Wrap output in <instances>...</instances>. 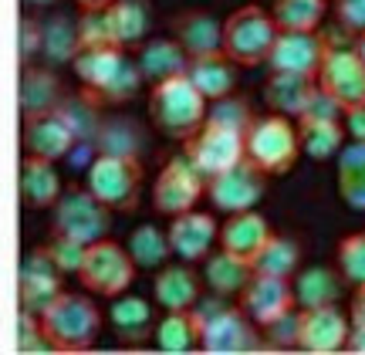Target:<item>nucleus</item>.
I'll return each instance as SVG.
<instances>
[{"instance_id":"nucleus-18","label":"nucleus","mask_w":365,"mask_h":355,"mask_svg":"<svg viewBox=\"0 0 365 355\" xmlns=\"http://www.w3.org/2000/svg\"><path fill=\"white\" fill-rule=\"evenodd\" d=\"M58 294H61V271L54 267L44 247L31 250L21 267V308L31 315H41Z\"/></svg>"},{"instance_id":"nucleus-20","label":"nucleus","mask_w":365,"mask_h":355,"mask_svg":"<svg viewBox=\"0 0 365 355\" xmlns=\"http://www.w3.org/2000/svg\"><path fill=\"white\" fill-rule=\"evenodd\" d=\"M173 41L180 44L190 58H200V54H217L223 41V24L213 17L210 11H182L173 17Z\"/></svg>"},{"instance_id":"nucleus-40","label":"nucleus","mask_w":365,"mask_h":355,"mask_svg":"<svg viewBox=\"0 0 365 355\" xmlns=\"http://www.w3.org/2000/svg\"><path fill=\"white\" fill-rule=\"evenodd\" d=\"M102 153H118V156H139V132L132 129V118H112L98 125L95 132Z\"/></svg>"},{"instance_id":"nucleus-5","label":"nucleus","mask_w":365,"mask_h":355,"mask_svg":"<svg viewBox=\"0 0 365 355\" xmlns=\"http://www.w3.org/2000/svg\"><path fill=\"white\" fill-rule=\"evenodd\" d=\"M274 38H277V24L271 11H264L261 4H244L223 21L220 51L237 68H257L267 61Z\"/></svg>"},{"instance_id":"nucleus-12","label":"nucleus","mask_w":365,"mask_h":355,"mask_svg":"<svg viewBox=\"0 0 365 355\" xmlns=\"http://www.w3.org/2000/svg\"><path fill=\"white\" fill-rule=\"evenodd\" d=\"M207 193H210V203L223 213L254 210L261 203V197L267 193V173L261 166H254L250 159H240L237 166L210 176Z\"/></svg>"},{"instance_id":"nucleus-49","label":"nucleus","mask_w":365,"mask_h":355,"mask_svg":"<svg viewBox=\"0 0 365 355\" xmlns=\"http://www.w3.org/2000/svg\"><path fill=\"white\" fill-rule=\"evenodd\" d=\"M345 352L365 355V329H362V325H352V331H349V339H345Z\"/></svg>"},{"instance_id":"nucleus-25","label":"nucleus","mask_w":365,"mask_h":355,"mask_svg":"<svg viewBox=\"0 0 365 355\" xmlns=\"http://www.w3.org/2000/svg\"><path fill=\"white\" fill-rule=\"evenodd\" d=\"M108 318H112V329L122 342H145L153 339L156 331V315L145 298H135V294H118L112 298V308H108Z\"/></svg>"},{"instance_id":"nucleus-42","label":"nucleus","mask_w":365,"mask_h":355,"mask_svg":"<svg viewBox=\"0 0 365 355\" xmlns=\"http://www.w3.org/2000/svg\"><path fill=\"white\" fill-rule=\"evenodd\" d=\"M339 274L349 284H365V234H349L339 240Z\"/></svg>"},{"instance_id":"nucleus-43","label":"nucleus","mask_w":365,"mask_h":355,"mask_svg":"<svg viewBox=\"0 0 365 355\" xmlns=\"http://www.w3.org/2000/svg\"><path fill=\"white\" fill-rule=\"evenodd\" d=\"M44 250H48V257L54 261V267H58L61 274H78L81 257H85V244H78V240H71V237H65V234H54L51 240L44 244Z\"/></svg>"},{"instance_id":"nucleus-50","label":"nucleus","mask_w":365,"mask_h":355,"mask_svg":"<svg viewBox=\"0 0 365 355\" xmlns=\"http://www.w3.org/2000/svg\"><path fill=\"white\" fill-rule=\"evenodd\" d=\"M75 4H78L81 11H105L112 0H75Z\"/></svg>"},{"instance_id":"nucleus-1","label":"nucleus","mask_w":365,"mask_h":355,"mask_svg":"<svg viewBox=\"0 0 365 355\" xmlns=\"http://www.w3.org/2000/svg\"><path fill=\"white\" fill-rule=\"evenodd\" d=\"M71 68L78 75L85 98L95 106H122L139 95L143 75L139 65L125 58L122 48H85L71 58Z\"/></svg>"},{"instance_id":"nucleus-47","label":"nucleus","mask_w":365,"mask_h":355,"mask_svg":"<svg viewBox=\"0 0 365 355\" xmlns=\"http://www.w3.org/2000/svg\"><path fill=\"white\" fill-rule=\"evenodd\" d=\"M345 115V129H349V135H352L355 143H365V102L355 108H345L341 112Z\"/></svg>"},{"instance_id":"nucleus-31","label":"nucleus","mask_w":365,"mask_h":355,"mask_svg":"<svg viewBox=\"0 0 365 355\" xmlns=\"http://www.w3.org/2000/svg\"><path fill=\"white\" fill-rule=\"evenodd\" d=\"M207 284L213 288V294H220V298H234L244 291L250 277H254V267L250 261L244 257H234L230 250H223L220 254H207Z\"/></svg>"},{"instance_id":"nucleus-11","label":"nucleus","mask_w":365,"mask_h":355,"mask_svg":"<svg viewBox=\"0 0 365 355\" xmlns=\"http://www.w3.org/2000/svg\"><path fill=\"white\" fill-rule=\"evenodd\" d=\"M186 159L193 163L203 176H217V173L237 166L240 159H247V145H244V132L223 129L213 122H203L200 129L186 139Z\"/></svg>"},{"instance_id":"nucleus-37","label":"nucleus","mask_w":365,"mask_h":355,"mask_svg":"<svg viewBox=\"0 0 365 355\" xmlns=\"http://www.w3.org/2000/svg\"><path fill=\"white\" fill-rule=\"evenodd\" d=\"M328 0H274L271 17L277 31H318L325 21Z\"/></svg>"},{"instance_id":"nucleus-7","label":"nucleus","mask_w":365,"mask_h":355,"mask_svg":"<svg viewBox=\"0 0 365 355\" xmlns=\"http://www.w3.org/2000/svg\"><path fill=\"white\" fill-rule=\"evenodd\" d=\"M85 190L95 200H102L108 210L132 213L139 207V193H143V163H139V156L98 153L88 163V186Z\"/></svg>"},{"instance_id":"nucleus-16","label":"nucleus","mask_w":365,"mask_h":355,"mask_svg":"<svg viewBox=\"0 0 365 355\" xmlns=\"http://www.w3.org/2000/svg\"><path fill=\"white\" fill-rule=\"evenodd\" d=\"M237 298H240L244 315L257 329H267L277 318H284L287 312H294V284H291V277H274L254 271V277L244 284V291Z\"/></svg>"},{"instance_id":"nucleus-9","label":"nucleus","mask_w":365,"mask_h":355,"mask_svg":"<svg viewBox=\"0 0 365 355\" xmlns=\"http://www.w3.org/2000/svg\"><path fill=\"white\" fill-rule=\"evenodd\" d=\"M112 230V210L88 190H68L54 200V234H65L78 244H95Z\"/></svg>"},{"instance_id":"nucleus-52","label":"nucleus","mask_w":365,"mask_h":355,"mask_svg":"<svg viewBox=\"0 0 365 355\" xmlns=\"http://www.w3.org/2000/svg\"><path fill=\"white\" fill-rule=\"evenodd\" d=\"M27 4H31V7H51L54 0H27Z\"/></svg>"},{"instance_id":"nucleus-39","label":"nucleus","mask_w":365,"mask_h":355,"mask_svg":"<svg viewBox=\"0 0 365 355\" xmlns=\"http://www.w3.org/2000/svg\"><path fill=\"white\" fill-rule=\"evenodd\" d=\"M254 108H250L247 98H240V95H223V98H213V106L207 108V118L203 122H213V125H223V129H237L247 135L250 122H254Z\"/></svg>"},{"instance_id":"nucleus-15","label":"nucleus","mask_w":365,"mask_h":355,"mask_svg":"<svg viewBox=\"0 0 365 355\" xmlns=\"http://www.w3.org/2000/svg\"><path fill=\"white\" fill-rule=\"evenodd\" d=\"M352 331V318L335 304H318L298 312V349L312 355H335L345 349Z\"/></svg>"},{"instance_id":"nucleus-41","label":"nucleus","mask_w":365,"mask_h":355,"mask_svg":"<svg viewBox=\"0 0 365 355\" xmlns=\"http://www.w3.org/2000/svg\"><path fill=\"white\" fill-rule=\"evenodd\" d=\"M75 27H78V51H85V48H118L108 11H85L75 21Z\"/></svg>"},{"instance_id":"nucleus-51","label":"nucleus","mask_w":365,"mask_h":355,"mask_svg":"<svg viewBox=\"0 0 365 355\" xmlns=\"http://www.w3.org/2000/svg\"><path fill=\"white\" fill-rule=\"evenodd\" d=\"M355 51H359V58L365 61V31L359 34V38H355Z\"/></svg>"},{"instance_id":"nucleus-17","label":"nucleus","mask_w":365,"mask_h":355,"mask_svg":"<svg viewBox=\"0 0 365 355\" xmlns=\"http://www.w3.org/2000/svg\"><path fill=\"white\" fill-rule=\"evenodd\" d=\"M217 234H220L217 220H213L210 213H200L196 207L193 210H186V213H176L170 230H166V237H170V250L186 264L203 261L210 250H213V244H217Z\"/></svg>"},{"instance_id":"nucleus-32","label":"nucleus","mask_w":365,"mask_h":355,"mask_svg":"<svg viewBox=\"0 0 365 355\" xmlns=\"http://www.w3.org/2000/svg\"><path fill=\"white\" fill-rule=\"evenodd\" d=\"M61 81L48 68H27L21 78V108L27 115H41V112H54V106L61 102Z\"/></svg>"},{"instance_id":"nucleus-45","label":"nucleus","mask_w":365,"mask_h":355,"mask_svg":"<svg viewBox=\"0 0 365 355\" xmlns=\"http://www.w3.org/2000/svg\"><path fill=\"white\" fill-rule=\"evenodd\" d=\"M267 339H271V345H277V349H298V312H287L284 318H277L274 325H267Z\"/></svg>"},{"instance_id":"nucleus-46","label":"nucleus","mask_w":365,"mask_h":355,"mask_svg":"<svg viewBox=\"0 0 365 355\" xmlns=\"http://www.w3.org/2000/svg\"><path fill=\"white\" fill-rule=\"evenodd\" d=\"M21 352H34V349H48L44 345V335H41V325H38V315L31 312H21Z\"/></svg>"},{"instance_id":"nucleus-26","label":"nucleus","mask_w":365,"mask_h":355,"mask_svg":"<svg viewBox=\"0 0 365 355\" xmlns=\"http://www.w3.org/2000/svg\"><path fill=\"white\" fill-rule=\"evenodd\" d=\"M21 197L31 210H48L54 200L61 197V176L54 170L51 159L27 156L21 166Z\"/></svg>"},{"instance_id":"nucleus-2","label":"nucleus","mask_w":365,"mask_h":355,"mask_svg":"<svg viewBox=\"0 0 365 355\" xmlns=\"http://www.w3.org/2000/svg\"><path fill=\"white\" fill-rule=\"evenodd\" d=\"M38 325L44 345L54 352H88L102 331V312L88 294L61 291L38 315Z\"/></svg>"},{"instance_id":"nucleus-27","label":"nucleus","mask_w":365,"mask_h":355,"mask_svg":"<svg viewBox=\"0 0 365 355\" xmlns=\"http://www.w3.org/2000/svg\"><path fill=\"white\" fill-rule=\"evenodd\" d=\"M153 291H156V302L163 312H186L200 302V277L190 267H180V264L166 267L163 264L156 281H153Z\"/></svg>"},{"instance_id":"nucleus-22","label":"nucleus","mask_w":365,"mask_h":355,"mask_svg":"<svg viewBox=\"0 0 365 355\" xmlns=\"http://www.w3.org/2000/svg\"><path fill=\"white\" fill-rule=\"evenodd\" d=\"M318 92V81L304 78V75H284V71H271V78L264 81V102L271 112L287 118H301L304 108Z\"/></svg>"},{"instance_id":"nucleus-30","label":"nucleus","mask_w":365,"mask_h":355,"mask_svg":"<svg viewBox=\"0 0 365 355\" xmlns=\"http://www.w3.org/2000/svg\"><path fill=\"white\" fill-rule=\"evenodd\" d=\"M339 197L349 210L365 213V143H349L339 149Z\"/></svg>"},{"instance_id":"nucleus-29","label":"nucleus","mask_w":365,"mask_h":355,"mask_svg":"<svg viewBox=\"0 0 365 355\" xmlns=\"http://www.w3.org/2000/svg\"><path fill=\"white\" fill-rule=\"evenodd\" d=\"M105 11H108L112 34L122 51L143 44L149 34V0H112Z\"/></svg>"},{"instance_id":"nucleus-28","label":"nucleus","mask_w":365,"mask_h":355,"mask_svg":"<svg viewBox=\"0 0 365 355\" xmlns=\"http://www.w3.org/2000/svg\"><path fill=\"white\" fill-rule=\"evenodd\" d=\"M298 143L301 153L314 163H328V159L339 156V149L345 145V129H341V118H312L301 115L298 118Z\"/></svg>"},{"instance_id":"nucleus-48","label":"nucleus","mask_w":365,"mask_h":355,"mask_svg":"<svg viewBox=\"0 0 365 355\" xmlns=\"http://www.w3.org/2000/svg\"><path fill=\"white\" fill-rule=\"evenodd\" d=\"M349 318H352V325H362V329H365V284H355Z\"/></svg>"},{"instance_id":"nucleus-35","label":"nucleus","mask_w":365,"mask_h":355,"mask_svg":"<svg viewBox=\"0 0 365 355\" xmlns=\"http://www.w3.org/2000/svg\"><path fill=\"white\" fill-rule=\"evenodd\" d=\"M301 264V247L298 240H291V237H281V234H271L264 240V247L257 250V257H254V271L257 274H274V277H291L298 271Z\"/></svg>"},{"instance_id":"nucleus-14","label":"nucleus","mask_w":365,"mask_h":355,"mask_svg":"<svg viewBox=\"0 0 365 355\" xmlns=\"http://www.w3.org/2000/svg\"><path fill=\"white\" fill-rule=\"evenodd\" d=\"M207 190V176L196 170L186 156H173L156 176V186H153V207L166 217H176V213L193 210L200 197Z\"/></svg>"},{"instance_id":"nucleus-8","label":"nucleus","mask_w":365,"mask_h":355,"mask_svg":"<svg viewBox=\"0 0 365 355\" xmlns=\"http://www.w3.org/2000/svg\"><path fill=\"white\" fill-rule=\"evenodd\" d=\"M135 261L129 257V250L115 244V240H95L85 247V257H81V267H78V281L91 294H98V298H118V294H125L132 284V277H135Z\"/></svg>"},{"instance_id":"nucleus-38","label":"nucleus","mask_w":365,"mask_h":355,"mask_svg":"<svg viewBox=\"0 0 365 355\" xmlns=\"http://www.w3.org/2000/svg\"><path fill=\"white\" fill-rule=\"evenodd\" d=\"M41 51L51 65H65L78 54V27L68 17H51L41 27Z\"/></svg>"},{"instance_id":"nucleus-3","label":"nucleus","mask_w":365,"mask_h":355,"mask_svg":"<svg viewBox=\"0 0 365 355\" xmlns=\"http://www.w3.org/2000/svg\"><path fill=\"white\" fill-rule=\"evenodd\" d=\"M200 325V349L210 355H240L261 349V329L244 315L240 304H227L217 294L213 302L193 304Z\"/></svg>"},{"instance_id":"nucleus-33","label":"nucleus","mask_w":365,"mask_h":355,"mask_svg":"<svg viewBox=\"0 0 365 355\" xmlns=\"http://www.w3.org/2000/svg\"><path fill=\"white\" fill-rule=\"evenodd\" d=\"M341 298V274L331 267H308L294 281V304L301 308H318V304H335Z\"/></svg>"},{"instance_id":"nucleus-23","label":"nucleus","mask_w":365,"mask_h":355,"mask_svg":"<svg viewBox=\"0 0 365 355\" xmlns=\"http://www.w3.org/2000/svg\"><path fill=\"white\" fill-rule=\"evenodd\" d=\"M139 75L149 85H159L166 78H176V75H186V65H190V54L182 51L173 38H153L139 44Z\"/></svg>"},{"instance_id":"nucleus-44","label":"nucleus","mask_w":365,"mask_h":355,"mask_svg":"<svg viewBox=\"0 0 365 355\" xmlns=\"http://www.w3.org/2000/svg\"><path fill=\"white\" fill-rule=\"evenodd\" d=\"M335 17L349 34H362L365 31V0H335Z\"/></svg>"},{"instance_id":"nucleus-19","label":"nucleus","mask_w":365,"mask_h":355,"mask_svg":"<svg viewBox=\"0 0 365 355\" xmlns=\"http://www.w3.org/2000/svg\"><path fill=\"white\" fill-rule=\"evenodd\" d=\"M78 143V135L71 132L65 118L58 112H41V115H27L24 125V145H27V156H41V159H68L71 149Z\"/></svg>"},{"instance_id":"nucleus-10","label":"nucleus","mask_w":365,"mask_h":355,"mask_svg":"<svg viewBox=\"0 0 365 355\" xmlns=\"http://www.w3.org/2000/svg\"><path fill=\"white\" fill-rule=\"evenodd\" d=\"M314 81H318L322 92L331 95V98L339 102L341 112L365 102V61L359 58L355 48H339V44L331 41Z\"/></svg>"},{"instance_id":"nucleus-13","label":"nucleus","mask_w":365,"mask_h":355,"mask_svg":"<svg viewBox=\"0 0 365 355\" xmlns=\"http://www.w3.org/2000/svg\"><path fill=\"white\" fill-rule=\"evenodd\" d=\"M328 44H331V34H322V31H277L264 65L271 71L314 78L325 61Z\"/></svg>"},{"instance_id":"nucleus-4","label":"nucleus","mask_w":365,"mask_h":355,"mask_svg":"<svg viewBox=\"0 0 365 355\" xmlns=\"http://www.w3.org/2000/svg\"><path fill=\"white\" fill-rule=\"evenodd\" d=\"M149 118L166 139L186 143L207 118V98L196 92V85L186 75H176V78L153 85Z\"/></svg>"},{"instance_id":"nucleus-21","label":"nucleus","mask_w":365,"mask_h":355,"mask_svg":"<svg viewBox=\"0 0 365 355\" xmlns=\"http://www.w3.org/2000/svg\"><path fill=\"white\" fill-rule=\"evenodd\" d=\"M267 237H271L267 217H261L257 210H240V213H227V224L220 227L217 240L234 257H244V261L254 264V257H257V250L264 247Z\"/></svg>"},{"instance_id":"nucleus-36","label":"nucleus","mask_w":365,"mask_h":355,"mask_svg":"<svg viewBox=\"0 0 365 355\" xmlns=\"http://www.w3.org/2000/svg\"><path fill=\"white\" fill-rule=\"evenodd\" d=\"M129 257L135 261V267H143V271H159L163 264L170 261V237L166 230H159L156 224H143L135 227L129 237Z\"/></svg>"},{"instance_id":"nucleus-24","label":"nucleus","mask_w":365,"mask_h":355,"mask_svg":"<svg viewBox=\"0 0 365 355\" xmlns=\"http://www.w3.org/2000/svg\"><path fill=\"white\" fill-rule=\"evenodd\" d=\"M186 78L193 81L196 92L203 95L207 102H213V98H223V95L234 92L237 65L223 51L200 54V58H190V65H186Z\"/></svg>"},{"instance_id":"nucleus-6","label":"nucleus","mask_w":365,"mask_h":355,"mask_svg":"<svg viewBox=\"0 0 365 355\" xmlns=\"http://www.w3.org/2000/svg\"><path fill=\"white\" fill-rule=\"evenodd\" d=\"M244 145H247V159L254 166H261L267 176H287L301 159L298 129L291 118L277 112L254 118L244 135Z\"/></svg>"},{"instance_id":"nucleus-34","label":"nucleus","mask_w":365,"mask_h":355,"mask_svg":"<svg viewBox=\"0 0 365 355\" xmlns=\"http://www.w3.org/2000/svg\"><path fill=\"white\" fill-rule=\"evenodd\" d=\"M156 345L170 355L193 352L196 345H200V325H196L193 308H186V312H166V318L156 321Z\"/></svg>"}]
</instances>
